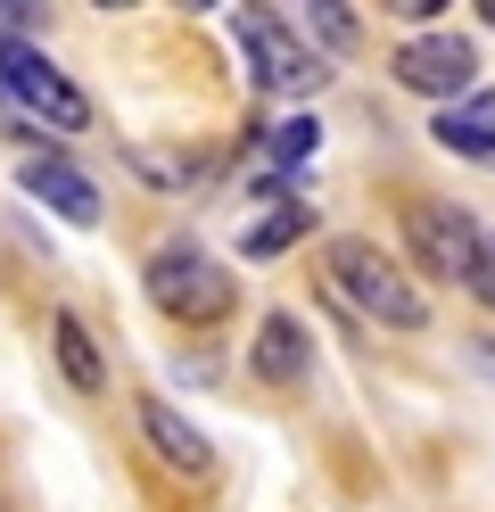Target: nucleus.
<instances>
[{"label":"nucleus","mask_w":495,"mask_h":512,"mask_svg":"<svg viewBox=\"0 0 495 512\" xmlns=\"http://www.w3.org/2000/svg\"><path fill=\"white\" fill-rule=\"evenodd\" d=\"M0 83H9V108H33L50 133H83L91 124V100L50 67L42 50H25V34H0Z\"/></svg>","instance_id":"obj_4"},{"label":"nucleus","mask_w":495,"mask_h":512,"mask_svg":"<svg viewBox=\"0 0 495 512\" xmlns=\"http://www.w3.org/2000/svg\"><path fill=\"white\" fill-rule=\"evenodd\" d=\"M149 306L165 314V323H190V331H207V323H223V314H231V298H240V290H231V273L215 265V256L207 248H190V240H165L157 256H149Z\"/></svg>","instance_id":"obj_2"},{"label":"nucleus","mask_w":495,"mask_h":512,"mask_svg":"<svg viewBox=\"0 0 495 512\" xmlns=\"http://www.w3.org/2000/svg\"><path fill=\"white\" fill-rule=\"evenodd\" d=\"M42 25V0H0V34H33Z\"/></svg>","instance_id":"obj_16"},{"label":"nucleus","mask_w":495,"mask_h":512,"mask_svg":"<svg viewBox=\"0 0 495 512\" xmlns=\"http://www.w3.org/2000/svg\"><path fill=\"white\" fill-rule=\"evenodd\" d=\"M231 42H240V58H248V83L256 91H281V100H306V91H322L330 83V67L289 34V25L264 9V0H240L231 9Z\"/></svg>","instance_id":"obj_3"},{"label":"nucleus","mask_w":495,"mask_h":512,"mask_svg":"<svg viewBox=\"0 0 495 512\" xmlns=\"http://www.w3.org/2000/svg\"><path fill=\"white\" fill-rule=\"evenodd\" d=\"M248 364L273 380V389H297V380L314 372V347H306V323L297 314H264L256 323V347H248Z\"/></svg>","instance_id":"obj_10"},{"label":"nucleus","mask_w":495,"mask_h":512,"mask_svg":"<svg viewBox=\"0 0 495 512\" xmlns=\"http://www.w3.org/2000/svg\"><path fill=\"white\" fill-rule=\"evenodd\" d=\"M405 240L421 256L429 281H471V256H479V215L471 207H438V199H413L405 207Z\"/></svg>","instance_id":"obj_5"},{"label":"nucleus","mask_w":495,"mask_h":512,"mask_svg":"<svg viewBox=\"0 0 495 512\" xmlns=\"http://www.w3.org/2000/svg\"><path fill=\"white\" fill-rule=\"evenodd\" d=\"M388 75H396V91H413V100H454V91H471L479 50L462 34H413L405 50L388 58Z\"/></svg>","instance_id":"obj_6"},{"label":"nucleus","mask_w":495,"mask_h":512,"mask_svg":"<svg viewBox=\"0 0 495 512\" xmlns=\"http://www.w3.org/2000/svg\"><path fill=\"white\" fill-rule=\"evenodd\" d=\"M91 9H141V0H91Z\"/></svg>","instance_id":"obj_18"},{"label":"nucleus","mask_w":495,"mask_h":512,"mask_svg":"<svg viewBox=\"0 0 495 512\" xmlns=\"http://www.w3.org/2000/svg\"><path fill=\"white\" fill-rule=\"evenodd\" d=\"M306 9H314V34H322V50H355L363 42V25H355V9H347V0H306Z\"/></svg>","instance_id":"obj_14"},{"label":"nucleus","mask_w":495,"mask_h":512,"mask_svg":"<svg viewBox=\"0 0 495 512\" xmlns=\"http://www.w3.org/2000/svg\"><path fill=\"white\" fill-rule=\"evenodd\" d=\"M182 9H215V0H182Z\"/></svg>","instance_id":"obj_20"},{"label":"nucleus","mask_w":495,"mask_h":512,"mask_svg":"<svg viewBox=\"0 0 495 512\" xmlns=\"http://www.w3.org/2000/svg\"><path fill=\"white\" fill-rule=\"evenodd\" d=\"M0 108H9V83H0Z\"/></svg>","instance_id":"obj_21"},{"label":"nucleus","mask_w":495,"mask_h":512,"mask_svg":"<svg viewBox=\"0 0 495 512\" xmlns=\"http://www.w3.org/2000/svg\"><path fill=\"white\" fill-rule=\"evenodd\" d=\"M50 347H58V372L75 380L83 397L108 389V364H99V339L83 331V314H66V306H58V314H50Z\"/></svg>","instance_id":"obj_11"},{"label":"nucleus","mask_w":495,"mask_h":512,"mask_svg":"<svg viewBox=\"0 0 495 512\" xmlns=\"http://www.w3.org/2000/svg\"><path fill=\"white\" fill-rule=\"evenodd\" d=\"M479 17H487V25H495V0H479Z\"/></svg>","instance_id":"obj_19"},{"label":"nucleus","mask_w":495,"mask_h":512,"mask_svg":"<svg viewBox=\"0 0 495 512\" xmlns=\"http://www.w3.org/2000/svg\"><path fill=\"white\" fill-rule=\"evenodd\" d=\"M314 149H322V124H314V116H289L281 133H273V166L297 174V166H314Z\"/></svg>","instance_id":"obj_13"},{"label":"nucleus","mask_w":495,"mask_h":512,"mask_svg":"<svg viewBox=\"0 0 495 512\" xmlns=\"http://www.w3.org/2000/svg\"><path fill=\"white\" fill-rule=\"evenodd\" d=\"M438 149L454 157H495V83H471L438 100Z\"/></svg>","instance_id":"obj_9"},{"label":"nucleus","mask_w":495,"mask_h":512,"mask_svg":"<svg viewBox=\"0 0 495 512\" xmlns=\"http://www.w3.org/2000/svg\"><path fill=\"white\" fill-rule=\"evenodd\" d=\"M25 199H42V207H58L66 223H83V232H91V223H99V182L75 166V157H25Z\"/></svg>","instance_id":"obj_7"},{"label":"nucleus","mask_w":495,"mask_h":512,"mask_svg":"<svg viewBox=\"0 0 495 512\" xmlns=\"http://www.w3.org/2000/svg\"><path fill=\"white\" fill-rule=\"evenodd\" d=\"M132 413H141V430H149V446H157V455L174 463L182 479H215V446L198 438V422H190V413H174L165 397H141Z\"/></svg>","instance_id":"obj_8"},{"label":"nucleus","mask_w":495,"mask_h":512,"mask_svg":"<svg viewBox=\"0 0 495 512\" xmlns=\"http://www.w3.org/2000/svg\"><path fill=\"white\" fill-rule=\"evenodd\" d=\"M454 0H388V17H413V25H429V17H446Z\"/></svg>","instance_id":"obj_17"},{"label":"nucleus","mask_w":495,"mask_h":512,"mask_svg":"<svg viewBox=\"0 0 495 512\" xmlns=\"http://www.w3.org/2000/svg\"><path fill=\"white\" fill-rule=\"evenodd\" d=\"M487 314H495V223H479V256H471V281H462Z\"/></svg>","instance_id":"obj_15"},{"label":"nucleus","mask_w":495,"mask_h":512,"mask_svg":"<svg viewBox=\"0 0 495 512\" xmlns=\"http://www.w3.org/2000/svg\"><path fill=\"white\" fill-rule=\"evenodd\" d=\"M314 232V207H297V199H281V207H264L248 232H240V248H248V265H264V256H281V248H297Z\"/></svg>","instance_id":"obj_12"},{"label":"nucleus","mask_w":495,"mask_h":512,"mask_svg":"<svg viewBox=\"0 0 495 512\" xmlns=\"http://www.w3.org/2000/svg\"><path fill=\"white\" fill-rule=\"evenodd\" d=\"M330 281L355 314H372L380 331H421L429 323V298L405 281L396 256H380V240H330Z\"/></svg>","instance_id":"obj_1"}]
</instances>
